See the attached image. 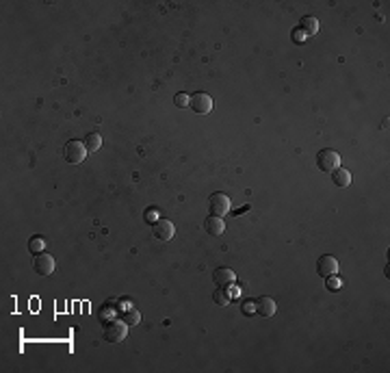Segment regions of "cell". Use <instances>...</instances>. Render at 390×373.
I'll return each mask as SVG.
<instances>
[{
    "label": "cell",
    "instance_id": "1",
    "mask_svg": "<svg viewBox=\"0 0 390 373\" xmlns=\"http://www.w3.org/2000/svg\"><path fill=\"white\" fill-rule=\"evenodd\" d=\"M130 325L124 321V319H110V321L104 325V341L108 343H122L128 334Z\"/></svg>",
    "mask_w": 390,
    "mask_h": 373
},
{
    "label": "cell",
    "instance_id": "2",
    "mask_svg": "<svg viewBox=\"0 0 390 373\" xmlns=\"http://www.w3.org/2000/svg\"><path fill=\"white\" fill-rule=\"evenodd\" d=\"M316 165H318L321 172L332 174L336 167H340V154H338L336 150H332V148H323L321 152L316 154Z\"/></svg>",
    "mask_w": 390,
    "mask_h": 373
},
{
    "label": "cell",
    "instance_id": "3",
    "mask_svg": "<svg viewBox=\"0 0 390 373\" xmlns=\"http://www.w3.org/2000/svg\"><path fill=\"white\" fill-rule=\"evenodd\" d=\"M87 154L89 152H87V148H84V143L82 141H76V139H70L68 143H65V148H63L65 161L72 163V165H78V163H82Z\"/></svg>",
    "mask_w": 390,
    "mask_h": 373
},
{
    "label": "cell",
    "instance_id": "4",
    "mask_svg": "<svg viewBox=\"0 0 390 373\" xmlns=\"http://www.w3.org/2000/svg\"><path fill=\"white\" fill-rule=\"evenodd\" d=\"M208 206H210V215H214V217H224L226 213H230L232 202L226 193H212L210 198H208Z\"/></svg>",
    "mask_w": 390,
    "mask_h": 373
},
{
    "label": "cell",
    "instance_id": "5",
    "mask_svg": "<svg viewBox=\"0 0 390 373\" xmlns=\"http://www.w3.org/2000/svg\"><path fill=\"white\" fill-rule=\"evenodd\" d=\"M152 232H154V237L158 241H172L174 234H176V226L169 219H156Z\"/></svg>",
    "mask_w": 390,
    "mask_h": 373
},
{
    "label": "cell",
    "instance_id": "6",
    "mask_svg": "<svg viewBox=\"0 0 390 373\" xmlns=\"http://www.w3.org/2000/svg\"><path fill=\"white\" fill-rule=\"evenodd\" d=\"M32 267H35V271L39 273V276H50V273L54 271L56 263H54V258H52L50 254L42 252V254L35 256V260H32Z\"/></svg>",
    "mask_w": 390,
    "mask_h": 373
},
{
    "label": "cell",
    "instance_id": "7",
    "mask_svg": "<svg viewBox=\"0 0 390 373\" xmlns=\"http://www.w3.org/2000/svg\"><path fill=\"white\" fill-rule=\"evenodd\" d=\"M212 98L208 96V94H202V91H198L195 96H191V109L195 111V113H200V115H206V113H210L212 111Z\"/></svg>",
    "mask_w": 390,
    "mask_h": 373
},
{
    "label": "cell",
    "instance_id": "8",
    "mask_svg": "<svg viewBox=\"0 0 390 373\" xmlns=\"http://www.w3.org/2000/svg\"><path fill=\"white\" fill-rule=\"evenodd\" d=\"M316 271L321 273L323 278L336 276V273H338V260L332 256V254H323V256L316 260Z\"/></svg>",
    "mask_w": 390,
    "mask_h": 373
},
{
    "label": "cell",
    "instance_id": "9",
    "mask_svg": "<svg viewBox=\"0 0 390 373\" xmlns=\"http://www.w3.org/2000/svg\"><path fill=\"white\" fill-rule=\"evenodd\" d=\"M276 310H278V304H276V299H273V297L262 295V297L256 299V315H260V317H273V315H276Z\"/></svg>",
    "mask_w": 390,
    "mask_h": 373
},
{
    "label": "cell",
    "instance_id": "10",
    "mask_svg": "<svg viewBox=\"0 0 390 373\" xmlns=\"http://www.w3.org/2000/svg\"><path fill=\"white\" fill-rule=\"evenodd\" d=\"M214 282L217 286H230L234 284V280H236V273H234L230 267H219V269H214Z\"/></svg>",
    "mask_w": 390,
    "mask_h": 373
},
{
    "label": "cell",
    "instance_id": "11",
    "mask_svg": "<svg viewBox=\"0 0 390 373\" xmlns=\"http://www.w3.org/2000/svg\"><path fill=\"white\" fill-rule=\"evenodd\" d=\"M204 230L208 234H212V237H219V234L226 230V221L221 217H214V215H208L204 221Z\"/></svg>",
    "mask_w": 390,
    "mask_h": 373
},
{
    "label": "cell",
    "instance_id": "12",
    "mask_svg": "<svg viewBox=\"0 0 390 373\" xmlns=\"http://www.w3.org/2000/svg\"><path fill=\"white\" fill-rule=\"evenodd\" d=\"M332 180H334V185L336 187H349L351 185V174L347 172V169H342V167H336L334 172H332Z\"/></svg>",
    "mask_w": 390,
    "mask_h": 373
},
{
    "label": "cell",
    "instance_id": "13",
    "mask_svg": "<svg viewBox=\"0 0 390 373\" xmlns=\"http://www.w3.org/2000/svg\"><path fill=\"white\" fill-rule=\"evenodd\" d=\"M299 29H302L306 35H316L318 33V20L306 16V18H302V26H299Z\"/></svg>",
    "mask_w": 390,
    "mask_h": 373
},
{
    "label": "cell",
    "instance_id": "14",
    "mask_svg": "<svg viewBox=\"0 0 390 373\" xmlns=\"http://www.w3.org/2000/svg\"><path fill=\"white\" fill-rule=\"evenodd\" d=\"M84 148H87V152H98L102 146V137L98 135V133H89L87 137H84Z\"/></svg>",
    "mask_w": 390,
    "mask_h": 373
},
{
    "label": "cell",
    "instance_id": "15",
    "mask_svg": "<svg viewBox=\"0 0 390 373\" xmlns=\"http://www.w3.org/2000/svg\"><path fill=\"white\" fill-rule=\"evenodd\" d=\"M214 304H219V306H228L232 302V295H230V289H226V286H219L217 291H214Z\"/></svg>",
    "mask_w": 390,
    "mask_h": 373
},
{
    "label": "cell",
    "instance_id": "16",
    "mask_svg": "<svg viewBox=\"0 0 390 373\" xmlns=\"http://www.w3.org/2000/svg\"><path fill=\"white\" fill-rule=\"evenodd\" d=\"M44 245H46L44 237H32V239L28 241V250H30V254H35V256L44 252Z\"/></svg>",
    "mask_w": 390,
    "mask_h": 373
},
{
    "label": "cell",
    "instance_id": "17",
    "mask_svg": "<svg viewBox=\"0 0 390 373\" xmlns=\"http://www.w3.org/2000/svg\"><path fill=\"white\" fill-rule=\"evenodd\" d=\"M124 321H126L128 325H136V323L141 321V312L136 310V308L126 310V312H124Z\"/></svg>",
    "mask_w": 390,
    "mask_h": 373
},
{
    "label": "cell",
    "instance_id": "18",
    "mask_svg": "<svg viewBox=\"0 0 390 373\" xmlns=\"http://www.w3.org/2000/svg\"><path fill=\"white\" fill-rule=\"evenodd\" d=\"M174 104H176V107H180V109L191 107V96H188V94H176Z\"/></svg>",
    "mask_w": 390,
    "mask_h": 373
},
{
    "label": "cell",
    "instance_id": "19",
    "mask_svg": "<svg viewBox=\"0 0 390 373\" xmlns=\"http://www.w3.org/2000/svg\"><path fill=\"white\" fill-rule=\"evenodd\" d=\"M325 286H328V291H338L342 286V282L338 276H328L325 278Z\"/></svg>",
    "mask_w": 390,
    "mask_h": 373
},
{
    "label": "cell",
    "instance_id": "20",
    "mask_svg": "<svg viewBox=\"0 0 390 373\" xmlns=\"http://www.w3.org/2000/svg\"><path fill=\"white\" fill-rule=\"evenodd\" d=\"M240 312H243V315H256V302H252V299H247V302H243L240 304Z\"/></svg>",
    "mask_w": 390,
    "mask_h": 373
},
{
    "label": "cell",
    "instance_id": "21",
    "mask_svg": "<svg viewBox=\"0 0 390 373\" xmlns=\"http://www.w3.org/2000/svg\"><path fill=\"white\" fill-rule=\"evenodd\" d=\"M290 37H292V42H295V44H302V42H304V39L308 37V35H306V33H304V31L297 26V29L292 31V35H290Z\"/></svg>",
    "mask_w": 390,
    "mask_h": 373
},
{
    "label": "cell",
    "instance_id": "22",
    "mask_svg": "<svg viewBox=\"0 0 390 373\" xmlns=\"http://www.w3.org/2000/svg\"><path fill=\"white\" fill-rule=\"evenodd\" d=\"M117 306H120V310H122V312H126V310H130V308H132V304H130V299H120V302H117Z\"/></svg>",
    "mask_w": 390,
    "mask_h": 373
},
{
    "label": "cell",
    "instance_id": "23",
    "mask_svg": "<svg viewBox=\"0 0 390 373\" xmlns=\"http://www.w3.org/2000/svg\"><path fill=\"white\" fill-rule=\"evenodd\" d=\"M228 289H230V295H232V299H234V297H238V295H240V289H238V286H236V284H230V286H228Z\"/></svg>",
    "mask_w": 390,
    "mask_h": 373
}]
</instances>
